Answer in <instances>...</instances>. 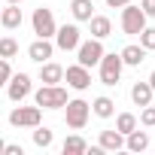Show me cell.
Returning a JSON list of instances; mask_svg holds the SVG:
<instances>
[{
    "mask_svg": "<svg viewBox=\"0 0 155 155\" xmlns=\"http://www.w3.org/2000/svg\"><path fill=\"white\" fill-rule=\"evenodd\" d=\"M18 55V43L12 37H3L0 40V58H15Z\"/></svg>",
    "mask_w": 155,
    "mask_h": 155,
    "instance_id": "obj_23",
    "label": "cell"
},
{
    "mask_svg": "<svg viewBox=\"0 0 155 155\" xmlns=\"http://www.w3.org/2000/svg\"><path fill=\"white\" fill-rule=\"evenodd\" d=\"M140 125L155 128V107H149V104H146V110H143V116H140Z\"/></svg>",
    "mask_w": 155,
    "mask_h": 155,
    "instance_id": "obj_27",
    "label": "cell"
},
{
    "mask_svg": "<svg viewBox=\"0 0 155 155\" xmlns=\"http://www.w3.org/2000/svg\"><path fill=\"white\" fill-rule=\"evenodd\" d=\"M6 155H21V146H3Z\"/></svg>",
    "mask_w": 155,
    "mask_h": 155,
    "instance_id": "obj_29",
    "label": "cell"
},
{
    "mask_svg": "<svg viewBox=\"0 0 155 155\" xmlns=\"http://www.w3.org/2000/svg\"><path fill=\"white\" fill-rule=\"evenodd\" d=\"M143 58H146V49H143V46H125V49H122V64L137 67Z\"/></svg>",
    "mask_w": 155,
    "mask_h": 155,
    "instance_id": "obj_20",
    "label": "cell"
},
{
    "mask_svg": "<svg viewBox=\"0 0 155 155\" xmlns=\"http://www.w3.org/2000/svg\"><path fill=\"white\" fill-rule=\"evenodd\" d=\"M43 119V107H15L9 113V125L15 128H37Z\"/></svg>",
    "mask_w": 155,
    "mask_h": 155,
    "instance_id": "obj_3",
    "label": "cell"
},
{
    "mask_svg": "<svg viewBox=\"0 0 155 155\" xmlns=\"http://www.w3.org/2000/svg\"><path fill=\"white\" fill-rule=\"evenodd\" d=\"M149 85H152V91H155V70H152V76H149Z\"/></svg>",
    "mask_w": 155,
    "mask_h": 155,
    "instance_id": "obj_31",
    "label": "cell"
},
{
    "mask_svg": "<svg viewBox=\"0 0 155 155\" xmlns=\"http://www.w3.org/2000/svg\"><path fill=\"white\" fill-rule=\"evenodd\" d=\"M40 79H43L46 85H58V82L64 79V67H61V64H52V61H43V64H40Z\"/></svg>",
    "mask_w": 155,
    "mask_h": 155,
    "instance_id": "obj_11",
    "label": "cell"
},
{
    "mask_svg": "<svg viewBox=\"0 0 155 155\" xmlns=\"http://www.w3.org/2000/svg\"><path fill=\"white\" fill-rule=\"evenodd\" d=\"M9 76H12V67H9V61H6V58H0V88H3V85L9 82Z\"/></svg>",
    "mask_w": 155,
    "mask_h": 155,
    "instance_id": "obj_26",
    "label": "cell"
},
{
    "mask_svg": "<svg viewBox=\"0 0 155 155\" xmlns=\"http://www.w3.org/2000/svg\"><path fill=\"white\" fill-rule=\"evenodd\" d=\"M137 128V116H131V113H122L119 119H116V131L119 134H131Z\"/></svg>",
    "mask_w": 155,
    "mask_h": 155,
    "instance_id": "obj_22",
    "label": "cell"
},
{
    "mask_svg": "<svg viewBox=\"0 0 155 155\" xmlns=\"http://www.w3.org/2000/svg\"><path fill=\"white\" fill-rule=\"evenodd\" d=\"M34 34L37 37H43V40H49V37H55V15H52V9H46V6H40V9H34Z\"/></svg>",
    "mask_w": 155,
    "mask_h": 155,
    "instance_id": "obj_6",
    "label": "cell"
},
{
    "mask_svg": "<svg viewBox=\"0 0 155 155\" xmlns=\"http://www.w3.org/2000/svg\"><path fill=\"white\" fill-rule=\"evenodd\" d=\"M143 28H146V12L140 6H134V3H125V9H122V31L125 34H140Z\"/></svg>",
    "mask_w": 155,
    "mask_h": 155,
    "instance_id": "obj_5",
    "label": "cell"
},
{
    "mask_svg": "<svg viewBox=\"0 0 155 155\" xmlns=\"http://www.w3.org/2000/svg\"><path fill=\"white\" fill-rule=\"evenodd\" d=\"M67 107V125L73 128V131H79V128H85V122H88V113H91V104H85V101H67L64 104Z\"/></svg>",
    "mask_w": 155,
    "mask_h": 155,
    "instance_id": "obj_4",
    "label": "cell"
},
{
    "mask_svg": "<svg viewBox=\"0 0 155 155\" xmlns=\"http://www.w3.org/2000/svg\"><path fill=\"white\" fill-rule=\"evenodd\" d=\"M9 3H21V0H9Z\"/></svg>",
    "mask_w": 155,
    "mask_h": 155,
    "instance_id": "obj_33",
    "label": "cell"
},
{
    "mask_svg": "<svg viewBox=\"0 0 155 155\" xmlns=\"http://www.w3.org/2000/svg\"><path fill=\"white\" fill-rule=\"evenodd\" d=\"M131 101H134L137 107L152 104V85H149V82H137V85L131 88Z\"/></svg>",
    "mask_w": 155,
    "mask_h": 155,
    "instance_id": "obj_16",
    "label": "cell"
},
{
    "mask_svg": "<svg viewBox=\"0 0 155 155\" xmlns=\"http://www.w3.org/2000/svg\"><path fill=\"white\" fill-rule=\"evenodd\" d=\"M67 85L70 88H76V91H85L88 85H91V73H88V67H82V64H73V67H67Z\"/></svg>",
    "mask_w": 155,
    "mask_h": 155,
    "instance_id": "obj_8",
    "label": "cell"
},
{
    "mask_svg": "<svg viewBox=\"0 0 155 155\" xmlns=\"http://www.w3.org/2000/svg\"><path fill=\"white\" fill-rule=\"evenodd\" d=\"M110 6H125V3H134V0H107Z\"/></svg>",
    "mask_w": 155,
    "mask_h": 155,
    "instance_id": "obj_30",
    "label": "cell"
},
{
    "mask_svg": "<svg viewBox=\"0 0 155 155\" xmlns=\"http://www.w3.org/2000/svg\"><path fill=\"white\" fill-rule=\"evenodd\" d=\"M97 64H101V82H104V85H116V82L122 79V67H125V64H122V55H116V52L107 55V52H104V58H101Z\"/></svg>",
    "mask_w": 155,
    "mask_h": 155,
    "instance_id": "obj_1",
    "label": "cell"
},
{
    "mask_svg": "<svg viewBox=\"0 0 155 155\" xmlns=\"http://www.w3.org/2000/svg\"><path fill=\"white\" fill-rule=\"evenodd\" d=\"M61 149H64V155H82V152H88V143H85L79 134H73V137H67V140H64V146H61Z\"/></svg>",
    "mask_w": 155,
    "mask_h": 155,
    "instance_id": "obj_19",
    "label": "cell"
},
{
    "mask_svg": "<svg viewBox=\"0 0 155 155\" xmlns=\"http://www.w3.org/2000/svg\"><path fill=\"white\" fill-rule=\"evenodd\" d=\"M91 107H94V116H101V119H110V116L116 113V104H113L110 97H97Z\"/></svg>",
    "mask_w": 155,
    "mask_h": 155,
    "instance_id": "obj_21",
    "label": "cell"
},
{
    "mask_svg": "<svg viewBox=\"0 0 155 155\" xmlns=\"http://www.w3.org/2000/svg\"><path fill=\"white\" fill-rule=\"evenodd\" d=\"M0 21H3V28H9V31L21 28V9H18V3H9V9L0 12Z\"/></svg>",
    "mask_w": 155,
    "mask_h": 155,
    "instance_id": "obj_15",
    "label": "cell"
},
{
    "mask_svg": "<svg viewBox=\"0 0 155 155\" xmlns=\"http://www.w3.org/2000/svg\"><path fill=\"white\" fill-rule=\"evenodd\" d=\"M88 21H91V37H94V40H104V37L113 34V25H110L107 15H91Z\"/></svg>",
    "mask_w": 155,
    "mask_h": 155,
    "instance_id": "obj_13",
    "label": "cell"
},
{
    "mask_svg": "<svg viewBox=\"0 0 155 155\" xmlns=\"http://www.w3.org/2000/svg\"><path fill=\"white\" fill-rule=\"evenodd\" d=\"M122 146H125V134H119V131H101V149L119 152Z\"/></svg>",
    "mask_w": 155,
    "mask_h": 155,
    "instance_id": "obj_14",
    "label": "cell"
},
{
    "mask_svg": "<svg viewBox=\"0 0 155 155\" xmlns=\"http://www.w3.org/2000/svg\"><path fill=\"white\" fill-rule=\"evenodd\" d=\"M140 46L143 49H155V28H143L140 31Z\"/></svg>",
    "mask_w": 155,
    "mask_h": 155,
    "instance_id": "obj_25",
    "label": "cell"
},
{
    "mask_svg": "<svg viewBox=\"0 0 155 155\" xmlns=\"http://www.w3.org/2000/svg\"><path fill=\"white\" fill-rule=\"evenodd\" d=\"M34 143H37L40 149H49V146H52V131L37 125V131H34Z\"/></svg>",
    "mask_w": 155,
    "mask_h": 155,
    "instance_id": "obj_24",
    "label": "cell"
},
{
    "mask_svg": "<svg viewBox=\"0 0 155 155\" xmlns=\"http://www.w3.org/2000/svg\"><path fill=\"white\" fill-rule=\"evenodd\" d=\"M76 52H79V64H82V67H94V64L104 58V46H101V40L79 43V46H76Z\"/></svg>",
    "mask_w": 155,
    "mask_h": 155,
    "instance_id": "obj_7",
    "label": "cell"
},
{
    "mask_svg": "<svg viewBox=\"0 0 155 155\" xmlns=\"http://www.w3.org/2000/svg\"><path fill=\"white\" fill-rule=\"evenodd\" d=\"M28 55H31V61H37V64H43V61H49V58H52V43L40 37L37 43H31V49H28Z\"/></svg>",
    "mask_w": 155,
    "mask_h": 155,
    "instance_id": "obj_12",
    "label": "cell"
},
{
    "mask_svg": "<svg viewBox=\"0 0 155 155\" xmlns=\"http://www.w3.org/2000/svg\"><path fill=\"white\" fill-rule=\"evenodd\" d=\"M6 91H9V101H25L31 94V76L28 73H18V76H9V82H6Z\"/></svg>",
    "mask_w": 155,
    "mask_h": 155,
    "instance_id": "obj_9",
    "label": "cell"
},
{
    "mask_svg": "<svg viewBox=\"0 0 155 155\" xmlns=\"http://www.w3.org/2000/svg\"><path fill=\"white\" fill-rule=\"evenodd\" d=\"M3 146H6V143H3V140H0V152H3Z\"/></svg>",
    "mask_w": 155,
    "mask_h": 155,
    "instance_id": "obj_32",
    "label": "cell"
},
{
    "mask_svg": "<svg viewBox=\"0 0 155 155\" xmlns=\"http://www.w3.org/2000/svg\"><path fill=\"white\" fill-rule=\"evenodd\" d=\"M91 9H94L91 0H73V3H70V12H73L76 21H88L91 18Z\"/></svg>",
    "mask_w": 155,
    "mask_h": 155,
    "instance_id": "obj_18",
    "label": "cell"
},
{
    "mask_svg": "<svg viewBox=\"0 0 155 155\" xmlns=\"http://www.w3.org/2000/svg\"><path fill=\"white\" fill-rule=\"evenodd\" d=\"M64 104H67V91L61 85H43L37 91V107H43V110H58Z\"/></svg>",
    "mask_w": 155,
    "mask_h": 155,
    "instance_id": "obj_2",
    "label": "cell"
},
{
    "mask_svg": "<svg viewBox=\"0 0 155 155\" xmlns=\"http://www.w3.org/2000/svg\"><path fill=\"white\" fill-rule=\"evenodd\" d=\"M125 137H128V140H125V146H128L131 152H143V149L149 146V134H146V131H137V128H134V131H131V134H125Z\"/></svg>",
    "mask_w": 155,
    "mask_h": 155,
    "instance_id": "obj_17",
    "label": "cell"
},
{
    "mask_svg": "<svg viewBox=\"0 0 155 155\" xmlns=\"http://www.w3.org/2000/svg\"><path fill=\"white\" fill-rule=\"evenodd\" d=\"M55 37H58V49H61V52H73L76 46H79V28H76V25H64V28H58Z\"/></svg>",
    "mask_w": 155,
    "mask_h": 155,
    "instance_id": "obj_10",
    "label": "cell"
},
{
    "mask_svg": "<svg viewBox=\"0 0 155 155\" xmlns=\"http://www.w3.org/2000/svg\"><path fill=\"white\" fill-rule=\"evenodd\" d=\"M140 9L146 12V18H149V15H155V0H143V3H140Z\"/></svg>",
    "mask_w": 155,
    "mask_h": 155,
    "instance_id": "obj_28",
    "label": "cell"
}]
</instances>
